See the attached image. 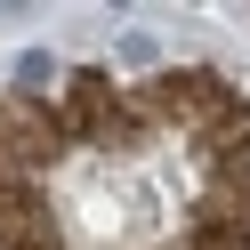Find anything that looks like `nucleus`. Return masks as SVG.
Returning <instances> with one entry per match:
<instances>
[{"label":"nucleus","instance_id":"f257e3e1","mask_svg":"<svg viewBox=\"0 0 250 250\" xmlns=\"http://www.w3.org/2000/svg\"><path fill=\"white\" fill-rule=\"evenodd\" d=\"M57 89H65V57H57V49H17V57H8V97L57 105Z\"/></svg>","mask_w":250,"mask_h":250},{"label":"nucleus","instance_id":"f03ea898","mask_svg":"<svg viewBox=\"0 0 250 250\" xmlns=\"http://www.w3.org/2000/svg\"><path fill=\"white\" fill-rule=\"evenodd\" d=\"M113 57H121L129 73H162V49H153L146 33H121V49H113Z\"/></svg>","mask_w":250,"mask_h":250}]
</instances>
